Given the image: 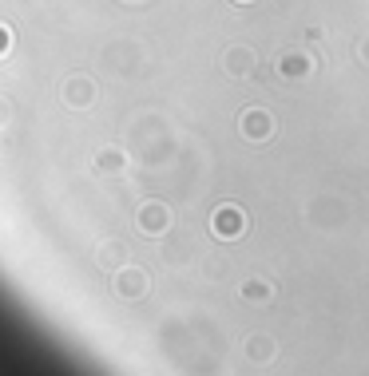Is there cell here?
I'll use <instances>...</instances> for the list:
<instances>
[{"label": "cell", "instance_id": "cell-1", "mask_svg": "<svg viewBox=\"0 0 369 376\" xmlns=\"http://www.w3.org/2000/svg\"><path fill=\"white\" fill-rule=\"evenodd\" d=\"M215 230H219V234H239L242 214L239 210H219V214H215Z\"/></svg>", "mask_w": 369, "mask_h": 376}]
</instances>
